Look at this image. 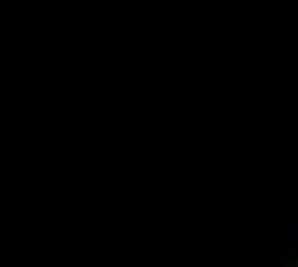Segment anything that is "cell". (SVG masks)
Here are the masks:
<instances>
[]
</instances>
